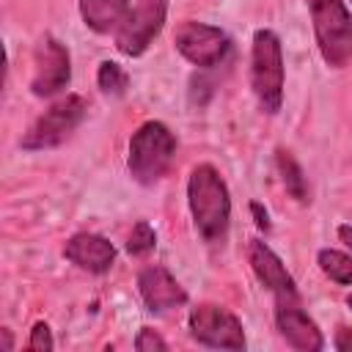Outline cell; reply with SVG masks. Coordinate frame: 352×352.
Segmentation results:
<instances>
[{
  "label": "cell",
  "mask_w": 352,
  "mask_h": 352,
  "mask_svg": "<svg viewBox=\"0 0 352 352\" xmlns=\"http://www.w3.org/2000/svg\"><path fill=\"white\" fill-rule=\"evenodd\" d=\"M333 344H336L338 352H352V330H349V327H338Z\"/></svg>",
  "instance_id": "obj_21"
},
{
  "label": "cell",
  "mask_w": 352,
  "mask_h": 352,
  "mask_svg": "<svg viewBox=\"0 0 352 352\" xmlns=\"http://www.w3.org/2000/svg\"><path fill=\"white\" fill-rule=\"evenodd\" d=\"M63 256L66 261H72L74 267L85 270V272H94V275H102L113 267L116 261V248L113 242H107L104 236L99 234H91V231H77L66 239L63 245Z\"/></svg>",
  "instance_id": "obj_13"
},
{
  "label": "cell",
  "mask_w": 352,
  "mask_h": 352,
  "mask_svg": "<svg viewBox=\"0 0 352 352\" xmlns=\"http://www.w3.org/2000/svg\"><path fill=\"white\" fill-rule=\"evenodd\" d=\"M187 206L195 223L198 236L220 248L228 236V223H231V195L228 184L220 176V170L209 162H201L190 170L187 179Z\"/></svg>",
  "instance_id": "obj_1"
},
{
  "label": "cell",
  "mask_w": 352,
  "mask_h": 352,
  "mask_svg": "<svg viewBox=\"0 0 352 352\" xmlns=\"http://www.w3.org/2000/svg\"><path fill=\"white\" fill-rule=\"evenodd\" d=\"M250 88L258 107L275 116L283 104V47L275 30L258 28L250 47Z\"/></svg>",
  "instance_id": "obj_3"
},
{
  "label": "cell",
  "mask_w": 352,
  "mask_h": 352,
  "mask_svg": "<svg viewBox=\"0 0 352 352\" xmlns=\"http://www.w3.org/2000/svg\"><path fill=\"white\" fill-rule=\"evenodd\" d=\"M314 22V36L322 60L330 69H344L352 60V14L344 0H305Z\"/></svg>",
  "instance_id": "obj_4"
},
{
  "label": "cell",
  "mask_w": 352,
  "mask_h": 352,
  "mask_svg": "<svg viewBox=\"0 0 352 352\" xmlns=\"http://www.w3.org/2000/svg\"><path fill=\"white\" fill-rule=\"evenodd\" d=\"M77 6L85 28L99 36L118 30V25L129 11V0H77Z\"/></svg>",
  "instance_id": "obj_14"
},
{
  "label": "cell",
  "mask_w": 352,
  "mask_h": 352,
  "mask_svg": "<svg viewBox=\"0 0 352 352\" xmlns=\"http://www.w3.org/2000/svg\"><path fill=\"white\" fill-rule=\"evenodd\" d=\"M316 264L319 270L338 286H349L352 283V256L336 250V248H322L316 253Z\"/></svg>",
  "instance_id": "obj_16"
},
{
  "label": "cell",
  "mask_w": 352,
  "mask_h": 352,
  "mask_svg": "<svg viewBox=\"0 0 352 352\" xmlns=\"http://www.w3.org/2000/svg\"><path fill=\"white\" fill-rule=\"evenodd\" d=\"M28 346L36 349V352H50L55 346L52 341V333H50V324L47 322H36L33 330H30V338H28Z\"/></svg>",
  "instance_id": "obj_20"
},
{
  "label": "cell",
  "mask_w": 352,
  "mask_h": 352,
  "mask_svg": "<svg viewBox=\"0 0 352 352\" xmlns=\"http://www.w3.org/2000/svg\"><path fill=\"white\" fill-rule=\"evenodd\" d=\"M168 16V0H135L116 30V50L126 58H140L160 36Z\"/></svg>",
  "instance_id": "obj_7"
},
{
  "label": "cell",
  "mask_w": 352,
  "mask_h": 352,
  "mask_svg": "<svg viewBox=\"0 0 352 352\" xmlns=\"http://www.w3.org/2000/svg\"><path fill=\"white\" fill-rule=\"evenodd\" d=\"M138 292L151 314H165L187 302V292L162 264H148L138 272Z\"/></svg>",
  "instance_id": "obj_11"
},
{
  "label": "cell",
  "mask_w": 352,
  "mask_h": 352,
  "mask_svg": "<svg viewBox=\"0 0 352 352\" xmlns=\"http://www.w3.org/2000/svg\"><path fill=\"white\" fill-rule=\"evenodd\" d=\"M248 261H250L253 275L258 278V283L264 289H270L272 297H300L294 278L289 275V270L283 267V261L278 258V253L267 242L250 239L248 242Z\"/></svg>",
  "instance_id": "obj_12"
},
{
  "label": "cell",
  "mask_w": 352,
  "mask_h": 352,
  "mask_svg": "<svg viewBox=\"0 0 352 352\" xmlns=\"http://www.w3.org/2000/svg\"><path fill=\"white\" fill-rule=\"evenodd\" d=\"M72 80V60L69 50L55 36H41L33 50V77L30 91L33 96H55L60 94Z\"/></svg>",
  "instance_id": "obj_9"
},
{
  "label": "cell",
  "mask_w": 352,
  "mask_h": 352,
  "mask_svg": "<svg viewBox=\"0 0 352 352\" xmlns=\"http://www.w3.org/2000/svg\"><path fill=\"white\" fill-rule=\"evenodd\" d=\"M135 349H138V352H165L168 344H165V338H162L160 333H154L151 327H140V333H138V338H135Z\"/></svg>",
  "instance_id": "obj_19"
},
{
  "label": "cell",
  "mask_w": 352,
  "mask_h": 352,
  "mask_svg": "<svg viewBox=\"0 0 352 352\" xmlns=\"http://www.w3.org/2000/svg\"><path fill=\"white\" fill-rule=\"evenodd\" d=\"M173 157H176V138L162 121H146L132 132L126 168L138 184L143 187L157 184L173 165Z\"/></svg>",
  "instance_id": "obj_2"
},
{
  "label": "cell",
  "mask_w": 352,
  "mask_h": 352,
  "mask_svg": "<svg viewBox=\"0 0 352 352\" xmlns=\"http://www.w3.org/2000/svg\"><path fill=\"white\" fill-rule=\"evenodd\" d=\"M275 162H278V170L283 176V184H286V192L297 201V204H308V184H305V176H302V168L297 165V160L286 151V148H278L275 151Z\"/></svg>",
  "instance_id": "obj_15"
},
{
  "label": "cell",
  "mask_w": 352,
  "mask_h": 352,
  "mask_svg": "<svg viewBox=\"0 0 352 352\" xmlns=\"http://www.w3.org/2000/svg\"><path fill=\"white\" fill-rule=\"evenodd\" d=\"M250 212H253V217H256V226H258L261 231H267V228H270V214L261 209V204L253 201V204H250Z\"/></svg>",
  "instance_id": "obj_22"
},
{
  "label": "cell",
  "mask_w": 352,
  "mask_h": 352,
  "mask_svg": "<svg viewBox=\"0 0 352 352\" xmlns=\"http://www.w3.org/2000/svg\"><path fill=\"white\" fill-rule=\"evenodd\" d=\"M88 113V102L80 94H66L63 99H58L52 107H47L22 135L19 146L25 151H44V148H55L60 146L66 138H72V132L82 124Z\"/></svg>",
  "instance_id": "obj_5"
},
{
  "label": "cell",
  "mask_w": 352,
  "mask_h": 352,
  "mask_svg": "<svg viewBox=\"0 0 352 352\" xmlns=\"http://www.w3.org/2000/svg\"><path fill=\"white\" fill-rule=\"evenodd\" d=\"M346 305H349V308H352V292H349V294H346Z\"/></svg>",
  "instance_id": "obj_25"
},
{
  "label": "cell",
  "mask_w": 352,
  "mask_h": 352,
  "mask_svg": "<svg viewBox=\"0 0 352 352\" xmlns=\"http://www.w3.org/2000/svg\"><path fill=\"white\" fill-rule=\"evenodd\" d=\"M187 327H190V336L209 349H234V352L245 349L242 322L236 314H231L223 305L201 302V305L190 308Z\"/></svg>",
  "instance_id": "obj_6"
},
{
  "label": "cell",
  "mask_w": 352,
  "mask_h": 352,
  "mask_svg": "<svg viewBox=\"0 0 352 352\" xmlns=\"http://www.w3.org/2000/svg\"><path fill=\"white\" fill-rule=\"evenodd\" d=\"M275 327L289 346L302 352H319L324 346L322 330L302 311L300 297H275Z\"/></svg>",
  "instance_id": "obj_10"
},
{
  "label": "cell",
  "mask_w": 352,
  "mask_h": 352,
  "mask_svg": "<svg viewBox=\"0 0 352 352\" xmlns=\"http://www.w3.org/2000/svg\"><path fill=\"white\" fill-rule=\"evenodd\" d=\"M11 346H14V344H11V333L3 327V349H6V352H11Z\"/></svg>",
  "instance_id": "obj_24"
},
{
  "label": "cell",
  "mask_w": 352,
  "mask_h": 352,
  "mask_svg": "<svg viewBox=\"0 0 352 352\" xmlns=\"http://www.w3.org/2000/svg\"><path fill=\"white\" fill-rule=\"evenodd\" d=\"M154 245H157L154 228L146 220H138L135 228H132V234H129V239H126V253L129 256H146V253L154 250Z\"/></svg>",
  "instance_id": "obj_18"
},
{
  "label": "cell",
  "mask_w": 352,
  "mask_h": 352,
  "mask_svg": "<svg viewBox=\"0 0 352 352\" xmlns=\"http://www.w3.org/2000/svg\"><path fill=\"white\" fill-rule=\"evenodd\" d=\"M173 47L176 52L190 60L192 66L198 69H212V66H220L228 52H231V38L226 36V30L214 28V25H206V22H195V19H187L176 28L173 33Z\"/></svg>",
  "instance_id": "obj_8"
},
{
  "label": "cell",
  "mask_w": 352,
  "mask_h": 352,
  "mask_svg": "<svg viewBox=\"0 0 352 352\" xmlns=\"http://www.w3.org/2000/svg\"><path fill=\"white\" fill-rule=\"evenodd\" d=\"M338 239L352 250V226L349 223H344V226H338Z\"/></svg>",
  "instance_id": "obj_23"
},
{
  "label": "cell",
  "mask_w": 352,
  "mask_h": 352,
  "mask_svg": "<svg viewBox=\"0 0 352 352\" xmlns=\"http://www.w3.org/2000/svg\"><path fill=\"white\" fill-rule=\"evenodd\" d=\"M96 82H99V88L104 94L121 96L126 91V85H129V77H126V72L116 60H102L99 63V72H96Z\"/></svg>",
  "instance_id": "obj_17"
}]
</instances>
